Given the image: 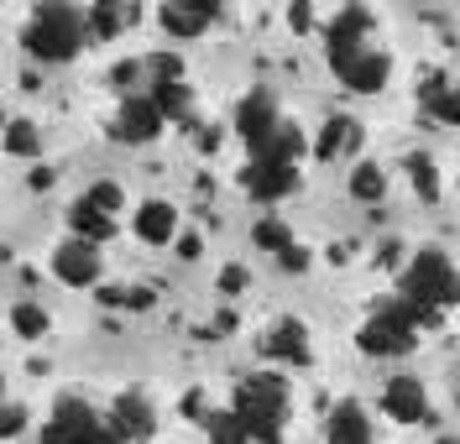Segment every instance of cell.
<instances>
[{
    "label": "cell",
    "mask_w": 460,
    "mask_h": 444,
    "mask_svg": "<svg viewBox=\"0 0 460 444\" xmlns=\"http://www.w3.org/2000/svg\"><path fill=\"white\" fill-rule=\"evenodd\" d=\"M456 408H460V387H456Z\"/></svg>",
    "instance_id": "obj_39"
},
{
    "label": "cell",
    "mask_w": 460,
    "mask_h": 444,
    "mask_svg": "<svg viewBox=\"0 0 460 444\" xmlns=\"http://www.w3.org/2000/svg\"><path fill=\"white\" fill-rule=\"evenodd\" d=\"M131 231H137V240H146V246H168V240H178V209H172L168 199H146V205H137V214H131Z\"/></svg>",
    "instance_id": "obj_16"
},
{
    "label": "cell",
    "mask_w": 460,
    "mask_h": 444,
    "mask_svg": "<svg viewBox=\"0 0 460 444\" xmlns=\"http://www.w3.org/2000/svg\"><path fill=\"white\" fill-rule=\"evenodd\" d=\"M37 444H120V434L111 429V418H100L89 408L84 397H58Z\"/></svg>",
    "instance_id": "obj_6"
},
{
    "label": "cell",
    "mask_w": 460,
    "mask_h": 444,
    "mask_svg": "<svg viewBox=\"0 0 460 444\" xmlns=\"http://www.w3.org/2000/svg\"><path fill=\"white\" fill-rule=\"evenodd\" d=\"M215 16H220V5H209V0H168L157 11V22H163L168 37H199Z\"/></svg>",
    "instance_id": "obj_15"
},
{
    "label": "cell",
    "mask_w": 460,
    "mask_h": 444,
    "mask_svg": "<svg viewBox=\"0 0 460 444\" xmlns=\"http://www.w3.org/2000/svg\"><path fill=\"white\" fill-rule=\"evenodd\" d=\"M0 434H5V440H22V434H27V403H5V414H0Z\"/></svg>",
    "instance_id": "obj_31"
},
{
    "label": "cell",
    "mask_w": 460,
    "mask_h": 444,
    "mask_svg": "<svg viewBox=\"0 0 460 444\" xmlns=\"http://www.w3.org/2000/svg\"><path fill=\"white\" fill-rule=\"evenodd\" d=\"M419 105H424L434 120H445V126H460V84H445L439 74H424Z\"/></svg>",
    "instance_id": "obj_18"
},
{
    "label": "cell",
    "mask_w": 460,
    "mask_h": 444,
    "mask_svg": "<svg viewBox=\"0 0 460 444\" xmlns=\"http://www.w3.org/2000/svg\"><path fill=\"white\" fill-rule=\"evenodd\" d=\"M137 27V5H126V0H100V5H89V37H115V31Z\"/></svg>",
    "instance_id": "obj_20"
},
{
    "label": "cell",
    "mask_w": 460,
    "mask_h": 444,
    "mask_svg": "<svg viewBox=\"0 0 460 444\" xmlns=\"http://www.w3.org/2000/svg\"><path fill=\"white\" fill-rule=\"evenodd\" d=\"M163 126H168V116L157 110L152 94H126L120 110L111 116V136L115 142H126V147H146V142L163 136Z\"/></svg>",
    "instance_id": "obj_8"
},
{
    "label": "cell",
    "mask_w": 460,
    "mask_h": 444,
    "mask_svg": "<svg viewBox=\"0 0 460 444\" xmlns=\"http://www.w3.org/2000/svg\"><path fill=\"white\" fill-rule=\"evenodd\" d=\"M439 325V314L434 309H419L413 298H382L372 314H367V325L356 329V345L361 355H376V361H398L419 345V329H434Z\"/></svg>",
    "instance_id": "obj_2"
},
{
    "label": "cell",
    "mask_w": 460,
    "mask_h": 444,
    "mask_svg": "<svg viewBox=\"0 0 460 444\" xmlns=\"http://www.w3.org/2000/svg\"><path fill=\"white\" fill-rule=\"evenodd\" d=\"M278 266H283V272H309V251H304V246H293V251L278 257Z\"/></svg>",
    "instance_id": "obj_35"
},
{
    "label": "cell",
    "mask_w": 460,
    "mask_h": 444,
    "mask_svg": "<svg viewBox=\"0 0 460 444\" xmlns=\"http://www.w3.org/2000/svg\"><path fill=\"white\" fill-rule=\"evenodd\" d=\"M230 408H235V418L246 423V434L257 444H283L288 414H293V387L278 371H252V377H241Z\"/></svg>",
    "instance_id": "obj_3"
},
{
    "label": "cell",
    "mask_w": 460,
    "mask_h": 444,
    "mask_svg": "<svg viewBox=\"0 0 460 444\" xmlns=\"http://www.w3.org/2000/svg\"><path fill=\"white\" fill-rule=\"evenodd\" d=\"M350 194H356L361 205H382V194H387V173H382L376 162H361V168L350 173Z\"/></svg>",
    "instance_id": "obj_28"
},
{
    "label": "cell",
    "mask_w": 460,
    "mask_h": 444,
    "mask_svg": "<svg viewBox=\"0 0 460 444\" xmlns=\"http://www.w3.org/2000/svg\"><path fill=\"white\" fill-rule=\"evenodd\" d=\"M11 329H16L22 340H42V335L53 329V314H48L42 303H31V298H22V303H11Z\"/></svg>",
    "instance_id": "obj_24"
},
{
    "label": "cell",
    "mask_w": 460,
    "mask_h": 444,
    "mask_svg": "<svg viewBox=\"0 0 460 444\" xmlns=\"http://www.w3.org/2000/svg\"><path fill=\"white\" fill-rule=\"evenodd\" d=\"M178 257L194 262V257H199V236H178Z\"/></svg>",
    "instance_id": "obj_38"
},
{
    "label": "cell",
    "mask_w": 460,
    "mask_h": 444,
    "mask_svg": "<svg viewBox=\"0 0 460 444\" xmlns=\"http://www.w3.org/2000/svg\"><path fill=\"white\" fill-rule=\"evenodd\" d=\"M382 414L393 423H429V392L419 377H393L382 387Z\"/></svg>",
    "instance_id": "obj_13"
},
{
    "label": "cell",
    "mask_w": 460,
    "mask_h": 444,
    "mask_svg": "<svg viewBox=\"0 0 460 444\" xmlns=\"http://www.w3.org/2000/svg\"><path fill=\"white\" fill-rule=\"evenodd\" d=\"M137 79H142V63H131V58L115 63V68H111V84H115V89H131Z\"/></svg>",
    "instance_id": "obj_33"
},
{
    "label": "cell",
    "mask_w": 460,
    "mask_h": 444,
    "mask_svg": "<svg viewBox=\"0 0 460 444\" xmlns=\"http://www.w3.org/2000/svg\"><path fill=\"white\" fill-rule=\"evenodd\" d=\"M152 100H157V110L168 120H183V126H194V94L183 79H172V84H152Z\"/></svg>",
    "instance_id": "obj_22"
},
{
    "label": "cell",
    "mask_w": 460,
    "mask_h": 444,
    "mask_svg": "<svg viewBox=\"0 0 460 444\" xmlns=\"http://www.w3.org/2000/svg\"><path fill=\"white\" fill-rule=\"evenodd\" d=\"M183 414H189V418H199V423L209 418V414H204V392H199V387H194V392L183 397Z\"/></svg>",
    "instance_id": "obj_37"
},
{
    "label": "cell",
    "mask_w": 460,
    "mask_h": 444,
    "mask_svg": "<svg viewBox=\"0 0 460 444\" xmlns=\"http://www.w3.org/2000/svg\"><path fill=\"white\" fill-rule=\"evenodd\" d=\"M261 355H267V361H283V366H309V361H314L309 325H304V319H293V314L272 319L267 335H261Z\"/></svg>",
    "instance_id": "obj_10"
},
{
    "label": "cell",
    "mask_w": 460,
    "mask_h": 444,
    "mask_svg": "<svg viewBox=\"0 0 460 444\" xmlns=\"http://www.w3.org/2000/svg\"><path fill=\"white\" fill-rule=\"evenodd\" d=\"M100 303H105V309H137V314H142L157 298H152V288H100Z\"/></svg>",
    "instance_id": "obj_30"
},
{
    "label": "cell",
    "mask_w": 460,
    "mask_h": 444,
    "mask_svg": "<svg viewBox=\"0 0 460 444\" xmlns=\"http://www.w3.org/2000/svg\"><path fill=\"white\" fill-rule=\"evenodd\" d=\"M408 183H413V194L424 199V205H434L439 199V168H434V157L429 152H408Z\"/></svg>",
    "instance_id": "obj_23"
},
{
    "label": "cell",
    "mask_w": 460,
    "mask_h": 444,
    "mask_svg": "<svg viewBox=\"0 0 460 444\" xmlns=\"http://www.w3.org/2000/svg\"><path fill=\"white\" fill-rule=\"evenodd\" d=\"M372 31L376 11H367V5H341L335 22L324 27V58L350 94H382L393 79V58H387V48L372 42Z\"/></svg>",
    "instance_id": "obj_1"
},
{
    "label": "cell",
    "mask_w": 460,
    "mask_h": 444,
    "mask_svg": "<svg viewBox=\"0 0 460 444\" xmlns=\"http://www.w3.org/2000/svg\"><path fill=\"white\" fill-rule=\"evenodd\" d=\"M100 272H105V257H100L94 240L68 236L53 251V277L58 283H68V288H100Z\"/></svg>",
    "instance_id": "obj_9"
},
{
    "label": "cell",
    "mask_w": 460,
    "mask_h": 444,
    "mask_svg": "<svg viewBox=\"0 0 460 444\" xmlns=\"http://www.w3.org/2000/svg\"><path fill=\"white\" fill-rule=\"evenodd\" d=\"M324 444H372V418L356 397H345L324 418Z\"/></svg>",
    "instance_id": "obj_14"
},
{
    "label": "cell",
    "mask_w": 460,
    "mask_h": 444,
    "mask_svg": "<svg viewBox=\"0 0 460 444\" xmlns=\"http://www.w3.org/2000/svg\"><path fill=\"white\" fill-rule=\"evenodd\" d=\"M68 231H74L79 240H94V246H100V240L115 236V220L105 214V209H94L89 199H74V205H68Z\"/></svg>",
    "instance_id": "obj_19"
},
{
    "label": "cell",
    "mask_w": 460,
    "mask_h": 444,
    "mask_svg": "<svg viewBox=\"0 0 460 444\" xmlns=\"http://www.w3.org/2000/svg\"><path fill=\"white\" fill-rule=\"evenodd\" d=\"M152 74H157V84H172V79H183V63H178V53H157V58L146 63Z\"/></svg>",
    "instance_id": "obj_32"
},
{
    "label": "cell",
    "mask_w": 460,
    "mask_h": 444,
    "mask_svg": "<svg viewBox=\"0 0 460 444\" xmlns=\"http://www.w3.org/2000/svg\"><path fill=\"white\" fill-rule=\"evenodd\" d=\"M252 240H257L261 251H272V257H283V251H293V246H298V236L288 231L283 220H272V214H267V220H257V225H252Z\"/></svg>",
    "instance_id": "obj_27"
},
{
    "label": "cell",
    "mask_w": 460,
    "mask_h": 444,
    "mask_svg": "<svg viewBox=\"0 0 460 444\" xmlns=\"http://www.w3.org/2000/svg\"><path fill=\"white\" fill-rule=\"evenodd\" d=\"M283 120L288 116L278 110V94H272V89H246L241 105H235V136H241L252 152H261L272 136H278Z\"/></svg>",
    "instance_id": "obj_7"
},
{
    "label": "cell",
    "mask_w": 460,
    "mask_h": 444,
    "mask_svg": "<svg viewBox=\"0 0 460 444\" xmlns=\"http://www.w3.org/2000/svg\"><path fill=\"white\" fill-rule=\"evenodd\" d=\"M84 199L94 209H105V214L115 220V214L126 209V188H120V183H111V178H100V183H89V188H84Z\"/></svg>",
    "instance_id": "obj_29"
},
{
    "label": "cell",
    "mask_w": 460,
    "mask_h": 444,
    "mask_svg": "<svg viewBox=\"0 0 460 444\" xmlns=\"http://www.w3.org/2000/svg\"><path fill=\"white\" fill-rule=\"evenodd\" d=\"M111 429L120 434V444H146L157 434V408L146 392H120L111 403Z\"/></svg>",
    "instance_id": "obj_12"
},
{
    "label": "cell",
    "mask_w": 460,
    "mask_h": 444,
    "mask_svg": "<svg viewBox=\"0 0 460 444\" xmlns=\"http://www.w3.org/2000/svg\"><path fill=\"white\" fill-rule=\"evenodd\" d=\"M304 152H309L304 126H298V120H283V126H278V136H272L261 152H252V157H272V162H293V168H298V157H304Z\"/></svg>",
    "instance_id": "obj_21"
},
{
    "label": "cell",
    "mask_w": 460,
    "mask_h": 444,
    "mask_svg": "<svg viewBox=\"0 0 460 444\" xmlns=\"http://www.w3.org/2000/svg\"><path fill=\"white\" fill-rule=\"evenodd\" d=\"M241 188L261 199V205H272V199H288L293 188H298V168L293 162H272V157H252L246 168H241Z\"/></svg>",
    "instance_id": "obj_11"
},
{
    "label": "cell",
    "mask_w": 460,
    "mask_h": 444,
    "mask_svg": "<svg viewBox=\"0 0 460 444\" xmlns=\"http://www.w3.org/2000/svg\"><path fill=\"white\" fill-rule=\"evenodd\" d=\"M204 434H209V444H257L252 434H246V423L235 418V408L209 414V418H204Z\"/></svg>",
    "instance_id": "obj_26"
},
{
    "label": "cell",
    "mask_w": 460,
    "mask_h": 444,
    "mask_svg": "<svg viewBox=\"0 0 460 444\" xmlns=\"http://www.w3.org/2000/svg\"><path fill=\"white\" fill-rule=\"evenodd\" d=\"M246 283H252L246 266H226V272H220V293H246Z\"/></svg>",
    "instance_id": "obj_34"
},
{
    "label": "cell",
    "mask_w": 460,
    "mask_h": 444,
    "mask_svg": "<svg viewBox=\"0 0 460 444\" xmlns=\"http://www.w3.org/2000/svg\"><path fill=\"white\" fill-rule=\"evenodd\" d=\"M5 152H11V157H37V152H42V126L27 120V116H16L5 126Z\"/></svg>",
    "instance_id": "obj_25"
},
{
    "label": "cell",
    "mask_w": 460,
    "mask_h": 444,
    "mask_svg": "<svg viewBox=\"0 0 460 444\" xmlns=\"http://www.w3.org/2000/svg\"><path fill=\"white\" fill-rule=\"evenodd\" d=\"M398 283H402V298H413L419 309H434V314H445V309L460 303V266L450 262L439 246L413 251Z\"/></svg>",
    "instance_id": "obj_5"
},
{
    "label": "cell",
    "mask_w": 460,
    "mask_h": 444,
    "mask_svg": "<svg viewBox=\"0 0 460 444\" xmlns=\"http://www.w3.org/2000/svg\"><path fill=\"white\" fill-rule=\"evenodd\" d=\"M288 27L309 31V27H314V11H309V5H288Z\"/></svg>",
    "instance_id": "obj_36"
},
{
    "label": "cell",
    "mask_w": 460,
    "mask_h": 444,
    "mask_svg": "<svg viewBox=\"0 0 460 444\" xmlns=\"http://www.w3.org/2000/svg\"><path fill=\"white\" fill-rule=\"evenodd\" d=\"M361 147V126L350 116H330L324 126H319V136H314V157L319 162H335V157H345V152H356Z\"/></svg>",
    "instance_id": "obj_17"
},
{
    "label": "cell",
    "mask_w": 460,
    "mask_h": 444,
    "mask_svg": "<svg viewBox=\"0 0 460 444\" xmlns=\"http://www.w3.org/2000/svg\"><path fill=\"white\" fill-rule=\"evenodd\" d=\"M84 37H89V11H74V5H42L31 11L27 31V53L37 63H74L84 53Z\"/></svg>",
    "instance_id": "obj_4"
}]
</instances>
